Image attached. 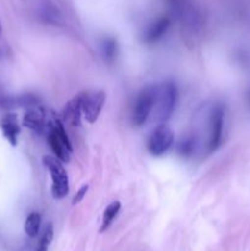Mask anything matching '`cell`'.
<instances>
[{"label": "cell", "instance_id": "12", "mask_svg": "<svg viewBox=\"0 0 250 251\" xmlns=\"http://www.w3.org/2000/svg\"><path fill=\"white\" fill-rule=\"evenodd\" d=\"M173 5V10L179 15V19L183 20L185 24H190L191 26L196 24V14L193 5L188 0H171Z\"/></svg>", "mask_w": 250, "mask_h": 251}, {"label": "cell", "instance_id": "17", "mask_svg": "<svg viewBox=\"0 0 250 251\" xmlns=\"http://www.w3.org/2000/svg\"><path fill=\"white\" fill-rule=\"evenodd\" d=\"M88 188H90L88 185H83L82 188L78 189V191L76 193V195L74 196V199H73V205H77V203H80L81 201L83 200V198H85L86 194H87Z\"/></svg>", "mask_w": 250, "mask_h": 251}, {"label": "cell", "instance_id": "2", "mask_svg": "<svg viewBox=\"0 0 250 251\" xmlns=\"http://www.w3.org/2000/svg\"><path fill=\"white\" fill-rule=\"evenodd\" d=\"M43 164L51 178V195L56 200L64 199L69 194V176L63 162L53 156H44Z\"/></svg>", "mask_w": 250, "mask_h": 251}, {"label": "cell", "instance_id": "18", "mask_svg": "<svg viewBox=\"0 0 250 251\" xmlns=\"http://www.w3.org/2000/svg\"><path fill=\"white\" fill-rule=\"evenodd\" d=\"M1 32H2V26H1V21H0V36H1Z\"/></svg>", "mask_w": 250, "mask_h": 251}, {"label": "cell", "instance_id": "14", "mask_svg": "<svg viewBox=\"0 0 250 251\" xmlns=\"http://www.w3.org/2000/svg\"><path fill=\"white\" fill-rule=\"evenodd\" d=\"M42 217L38 212L29 213L28 217L25 221V233L29 238H36L38 235L39 229H41Z\"/></svg>", "mask_w": 250, "mask_h": 251}, {"label": "cell", "instance_id": "1", "mask_svg": "<svg viewBox=\"0 0 250 251\" xmlns=\"http://www.w3.org/2000/svg\"><path fill=\"white\" fill-rule=\"evenodd\" d=\"M47 140H48L49 146H50L51 151L55 154L56 158L60 159L63 163L70 162L71 154H73V146H71V142L69 140L65 129H64L60 118L56 117L54 119L53 124L47 132Z\"/></svg>", "mask_w": 250, "mask_h": 251}, {"label": "cell", "instance_id": "3", "mask_svg": "<svg viewBox=\"0 0 250 251\" xmlns=\"http://www.w3.org/2000/svg\"><path fill=\"white\" fill-rule=\"evenodd\" d=\"M176 97V87L173 82H164L161 86H158V92H157L156 104H154V119L163 124L169 118L172 117L175 108Z\"/></svg>", "mask_w": 250, "mask_h": 251}, {"label": "cell", "instance_id": "9", "mask_svg": "<svg viewBox=\"0 0 250 251\" xmlns=\"http://www.w3.org/2000/svg\"><path fill=\"white\" fill-rule=\"evenodd\" d=\"M82 120V108H81L80 93L71 98L61 110V122L70 126H80Z\"/></svg>", "mask_w": 250, "mask_h": 251}, {"label": "cell", "instance_id": "15", "mask_svg": "<svg viewBox=\"0 0 250 251\" xmlns=\"http://www.w3.org/2000/svg\"><path fill=\"white\" fill-rule=\"evenodd\" d=\"M102 53L105 60L112 61L117 55V41L114 38H105L102 43Z\"/></svg>", "mask_w": 250, "mask_h": 251}, {"label": "cell", "instance_id": "11", "mask_svg": "<svg viewBox=\"0 0 250 251\" xmlns=\"http://www.w3.org/2000/svg\"><path fill=\"white\" fill-rule=\"evenodd\" d=\"M169 26H171V20L168 17H161V19H158L147 27L146 31L144 32L142 39L147 44L154 43V42L159 41L166 34Z\"/></svg>", "mask_w": 250, "mask_h": 251}, {"label": "cell", "instance_id": "10", "mask_svg": "<svg viewBox=\"0 0 250 251\" xmlns=\"http://www.w3.org/2000/svg\"><path fill=\"white\" fill-rule=\"evenodd\" d=\"M0 130L5 139L10 142V145L16 146L21 127H20L19 119L15 113H7L0 118Z\"/></svg>", "mask_w": 250, "mask_h": 251}, {"label": "cell", "instance_id": "8", "mask_svg": "<svg viewBox=\"0 0 250 251\" xmlns=\"http://www.w3.org/2000/svg\"><path fill=\"white\" fill-rule=\"evenodd\" d=\"M225 125V110L221 105H216L210 115V135H208V151L215 152L221 146Z\"/></svg>", "mask_w": 250, "mask_h": 251}, {"label": "cell", "instance_id": "19", "mask_svg": "<svg viewBox=\"0 0 250 251\" xmlns=\"http://www.w3.org/2000/svg\"><path fill=\"white\" fill-rule=\"evenodd\" d=\"M0 56H1V49H0Z\"/></svg>", "mask_w": 250, "mask_h": 251}, {"label": "cell", "instance_id": "4", "mask_svg": "<svg viewBox=\"0 0 250 251\" xmlns=\"http://www.w3.org/2000/svg\"><path fill=\"white\" fill-rule=\"evenodd\" d=\"M157 92H158V86H147L137 95L131 113V120L135 126L144 125L153 112Z\"/></svg>", "mask_w": 250, "mask_h": 251}, {"label": "cell", "instance_id": "5", "mask_svg": "<svg viewBox=\"0 0 250 251\" xmlns=\"http://www.w3.org/2000/svg\"><path fill=\"white\" fill-rule=\"evenodd\" d=\"M82 117L86 122L93 124L97 122L105 103V92L102 90H86L80 92Z\"/></svg>", "mask_w": 250, "mask_h": 251}, {"label": "cell", "instance_id": "7", "mask_svg": "<svg viewBox=\"0 0 250 251\" xmlns=\"http://www.w3.org/2000/svg\"><path fill=\"white\" fill-rule=\"evenodd\" d=\"M55 115H49V112L41 105H34L26 110L22 119V124L27 129L37 132V134H46L49 127L53 124Z\"/></svg>", "mask_w": 250, "mask_h": 251}, {"label": "cell", "instance_id": "6", "mask_svg": "<svg viewBox=\"0 0 250 251\" xmlns=\"http://www.w3.org/2000/svg\"><path fill=\"white\" fill-rule=\"evenodd\" d=\"M174 142V132L166 123L158 124L147 139V150L152 156H162L172 147Z\"/></svg>", "mask_w": 250, "mask_h": 251}, {"label": "cell", "instance_id": "13", "mask_svg": "<svg viewBox=\"0 0 250 251\" xmlns=\"http://www.w3.org/2000/svg\"><path fill=\"white\" fill-rule=\"evenodd\" d=\"M120 208H122V203H120V201H113V202H110L109 205L105 207L104 212H103V216H102V225H100V233L105 232V230L112 226L113 221H114L115 217L118 216Z\"/></svg>", "mask_w": 250, "mask_h": 251}, {"label": "cell", "instance_id": "16", "mask_svg": "<svg viewBox=\"0 0 250 251\" xmlns=\"http://www.w3.org/2000/svg\"><path fill=\"white\" fill-rule=\"evenodd\" d=\"M53 237H54L53 226L49 223V225H47L46 229H44L43 234H42L41 240H39L38 247L36 248V250L34 251H48L49 245H50V243L53 242Z\"/></svg>", "mask_w": 250, "mask_h": 251}]
</instances>
